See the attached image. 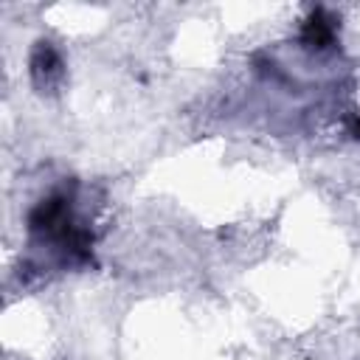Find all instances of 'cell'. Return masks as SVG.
<instances>
[{
  "label": "cell",
  "instance_id": "obj_1",
  "mask_svg": "<svg viewBox=\"0 0 360 360\" xmlns=\"http://www.w3.org/2000/svg\"><path fill=\"white\" fill-rule=\"evenodd\" d=\"M31 73H34V82H37V84H51V79L59 76V59H56V53H53V48H51L48 42H42V45L34 51Z\"/></svg>",
  "mask_w": 360,
  "mask_h": 360
}]
</instances>
